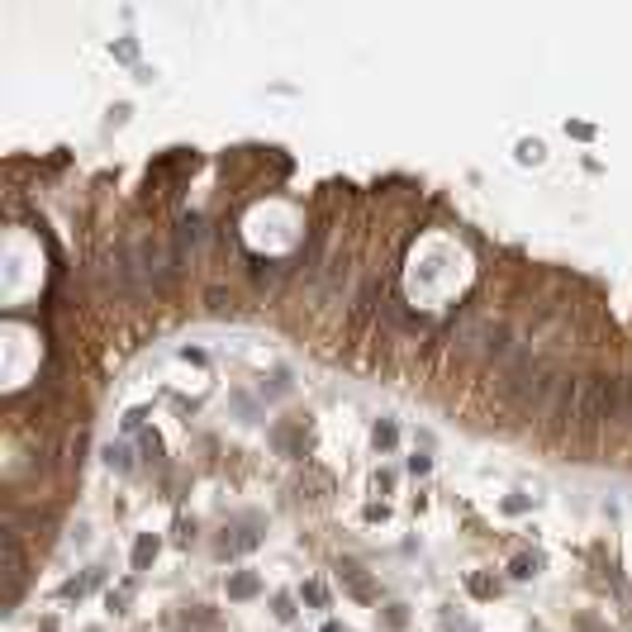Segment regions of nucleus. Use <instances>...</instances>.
I'll list each match as a JSON object with an SVG mask.
<instances>
[{
    "label": "nucleus",
    "mask_w": 632,
    "mask_h": 632,
    "mask_svg": "<svg viewBox=\"0 0 632 632\" xmlns=\"http://www.w3.org/2000/svg\"><path fill=\"white\" fill-rule=\"evenodd\" d=\"M276 618H295V608H290V594H276Z\"/></svg>",
    "instance_id": "ddd939ff"
},
{
    "label": "nucleus",
    "mask_w": 632,
    "mask_h": 632,
    "mask_svg": "<svg viewBox=\"0 0 632 632\" xmlns=\"http://www.w3.org/2000/svg\"><path fill=\"white\" fill-rule=\"evenodd\" d=\"M504 509H509V514H523L527 500H523V495H514V500H504Z\"/></svg>",
    "instance_id": "2eb2a0df"
},
{
    "label": "nucleus",
    "mask_w": 632,
    "mask_h": 632,
    "mask_svg": "<svg viewBox=\"0 0 632 632\" xmlns=\"http://www.w3.org/2000/svg\"><path fill=\"white\" fill-rule=\"evenodd\" d=\"M442 628H447V632H475L466 618H452V613H442Z\"/></svg>",
    "instance_id": "f8f14e48"
},
{
    "label": "nucleus",
    "mask_w": 632,
    "mask_h": 632,
    "mask_svg": "<svg viewBox=\"0 0 632 632\" xmlns=\"http://www.w3.org/2000/svg\"><path fill=\"white\" fill-rule=\"evenodd\" d=\"M395 438H399V433H395V423H390V419H385V423H376V433H371L376 452H390V447H395Z\"/></svg>",
    "instance_id": "0eeeda50"
},
{
    "label": "nucleus",
    "mask_w": 632,
    "mask_h": 632,
    "mask_svg": "<svg viewBox=\"0 0 632 632\" xmlns=\"http://www.w3.org/2000/svg\"><path fill=\"white\" fill-rule=\"evenodd\" d=\"M343 580L352 585V594H357V599H376V589H371V580L362 576V566H352V561H347V566H343Z\"/></svg>",
    "instance_id": "7ed1b4c3"
},
{
    "label": "nucleus",
    "mask_w": 632,
    "mask_h": 632,
    "mask_svg": "<svg viewBox=\"0 0 632 632\" xmlns=\"http://www.w3.org/2000/svg\"><path fill=\"white\" fill-rule=\"evenodd\" d=\"M205 238V224H200V214H185L181 219V247H195Z\"/></svg>",
    "instance_id": "423d86ee"
},
{
    "label": "nucleus",
    "mask_w": 632,
    "mask_h": 632,
    "mask_svg": "<svg viewBox=\"0 0 632 632\" xmlns=\"http://www.w3.org/2000/svg\"><path fill=\"white\" fill-rule=\"evenodd\" d=\"M262 589V580L252 576V571H238V576H229V599H252Z\"/></svg>",
    "instance_id": "f03ea898"
},
{
    "label": "nucleus",
    "mask_w": 632,
    "mask_h": 632,
    "mask_svg": "<svg viewBox=\"0 0 632 632\" xmlns=\"http://www.w3.org/2000/svg\"><path fill=\"white\" fill-rule=\"evenodd\" d=\"M91 632H100V628H91Z\"/></svg>",
    "instance_id": "dca6fc26"
},
{
    "label": "nucleus",
    "mask_w": 632,
    "mask_h": 632,
    "mask_svg": "<svg viewBox=\"0 0 632 632\" xmlns=\"http://www.w3.org/2000/svg\"><path fill=\"white\" fill-rule=\"evenodd\" d=\"M409 471H414V475H428V471H433V456H428V452H414V456H409Z\"/></svg>",
    "instance_id": "9b49d317"
},
{
    "label": "nucleus",
    "mask_w": 632,
    "mask_h": 632,
    "mask_svg": "<svg viewBox=\"0 0 632 632\" xmlns=\"http://www.w3.org/2000/svg\"><path fill=\"white\" fill-rule=\"evenodd\" d=\"M618 414H623V380L618 376L576 380V423H608Z\"/></svg>",
    "instance_id": "f257e3e1"
},
{
    "label": "nucleus",
    "mask_w": 632,
    "mask_h": 632,
    "mask_svg": "<svg viewBox=\"0 0 632 632\" xmlns=\"http://www.w3.org/2000/svg\"><path fill=\"white\" fill-rule=\"evenodd\" d=\"M537 566H542V556H518V561H514V580H532Z\"/></svg>",
    "instance_id": "6e6552de"
},
{
    "label": "nucleus",
    "mask_w": 632,
    "mask_h": 632,
    "mask_svg": "<svg viewBox=\"0 0 632 632\" xmlns=\"http://www.w3.org/2000/svg\"><path fill=\"white\" fill-rule=\"evenodd\" d=\"M300 594H305V599H309V604H314V608H323V604H328V589H323V585H318V580H309V585H305V589H300Z\"/></svg>",
    "instance_id": "1a4fd4ad"
},
{
    "label": "nucleus",
    "mask_w": 632,
    "mask_h": 632,
    "mask_svg": "<svg viewBox=\"0 0 632 632\" xmlns=\"http://www.w3.org/2000/svg\"><path fill=\"white\" fill-rule=\"evenodd\" d=\"M471 589H475V594H495V585H490L485 576H471Z\"/></svg>",
    "instance_id": "4468645a"
},
{
    "label": "nucleus",
    "mask_w": 632,
    "mask_h": 632,
    "mask_svg": "<svg viewBox=\"0 0 632 632\" xmlns=\"http://www.w3.org/2000/svg\"><path fill=\"white\" fill-rule=\"evenodd\" d=\"M153 556H157V537H153V532H143V537H138V542H133V566H138V571H143V566H148V561H153Z\"/></svg>",
    "instance_id": "20e7f679"
},
{
    "label": "nucleus",
    "mask_w": 632,
    "mask_h": 632,
    "mask_svg": "<svg viewBox=\"0 0 632 632\" xmlns=\"http://www.w3.org/2000/svg\"><path fill=\"white\" fill-rule=\"evenodd\" d=\"M95 585H100V571H86L81 580H67V585H62V594H67V599H81V594H86V589H95Z\"/></svg>",
    "instance_id": "39448f33"
},
{
    "label": "nucleus",
    "mask_w": 632,
    "mask_h": 632,
    "mask_svg": "<svg viewBox=\"0 0 632 632\" xmlns=\"http://www.w3.org/2000/svg\"><path fill=\"white\" fill-rule=\"evenodd\" d=\"M105 461L119 466V471H129V447H105Z\"/></svg>",
    "instance_id": "9d476101"
}]
</instances>
